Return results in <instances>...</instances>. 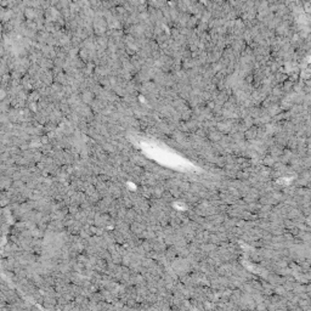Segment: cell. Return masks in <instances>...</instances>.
<instances>
[{
  "label": "cell",
  "mask_w": 311,
  "mask_h": 311,
  "mask_svg": "<svg viewBox=\"0 0 311 311\" xmlns=\"http://www.w3.org/2000/svg\"><path fill=\"white\" fill-rule=\"evenodd\" d=\"M23 15H24V18L27 21H35L36 20V9H34V7H26L24 10H23Z\"/></svg>",
  "instance_id": "obj_1"
},
{
  "label": "cell",
  "mask_w": 311,
  "mask_h": 311,
  "mask_svg": "<svg viewBox=\"0 0 311 311\" xmlns=\"http://www.w3.org/2000/svg\"><path fill=\"white\" fill-rule=\"evenodd\" d=\"M83 101L85 103H90L91 101H94V94L91 91H85L83 94Z\"/></svg>",
  "instance_id": "obj_2"
},
{
  "label": "cell",
  "mask_w": 311,
  "mask_h": 311,
  "mask_svg": "<svg viewBox=\"0 0 311 311\" xmlns=\"http://www.w3.org/2000/svg\"><path fill=\"white\" fill-rule=\"evenodd\" d=\"M63 39H68V36H63ZM66 42H67V40H61V43H62V44H63V43H66Z\"/></svg>",
  "instance_id": "obj_3"
}]
</instances>
